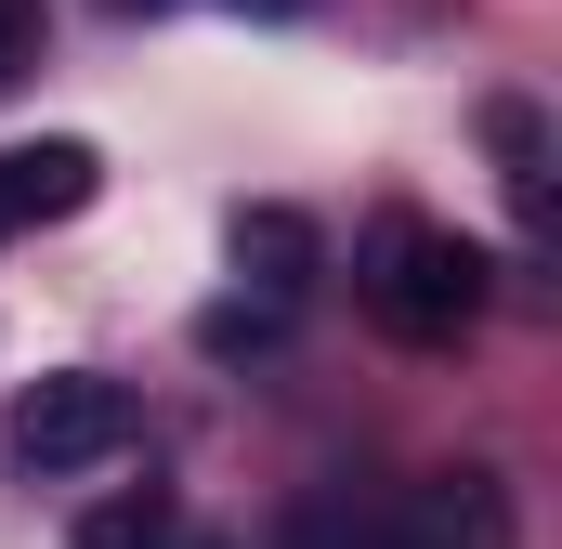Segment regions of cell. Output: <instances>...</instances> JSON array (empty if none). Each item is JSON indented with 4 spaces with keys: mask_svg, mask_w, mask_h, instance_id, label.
<instances>
[{
    "mask_svg": "<svg viewBox=\"0 0 562 549\" xmlns=\"http://www.w3.org/2000/svg\"><path fill=\"white\" fill-rule=\"evenodd\" d=\"M367 301L393 340H458L484 314V249L458 223H380L367 236Z\"/></svg>",
    "mask_w": 562,
    "mask_h": 549,
    "instance_id": "1",
    "label": "cell"
},
{
    "mask_svg": "<svg viewBox=\"0 0 562 549\" xmlns=\"http://www.w3.org/2000/svg\"><path fill=\"white\" fill-rule=\"evenodd\" d=\"M144 418L119 380H92V367H66V380H26V406H13V458L26 471H92V458H119Z\"/></svg>",
    "mask_w": 562,
    "mask_h": 549,
    "instance_id": "2",
    "label": "cell"
},
{
    "mask_svg": "<svg viewBox=\"0 0 562 549\" xmlns=\"http://www.w3.org/2000/svg\"><path fill=\"white\" fill-rule=\"evenodd\" d=\"M92 197H105V157H92V144H66V132L0 157V223H79Z\"/></svg>",
    "mask_w": 562,
    "mask_h": 549,
    "instance_id": "3",
    "label": "cell"
},
{
    "mask_svg": "<svg viewBox=\"0 0 562 549\" xmlns=\"http://www.w3.org/2000/svg\"><path fill=\"white\" fill-rule=\"evenodd\" d=\"M276 549H431L419 497H353V484H327V497H301L276 524Z\"/></svg>",
    "mask_w": 562,
    "mask_h": 549,
    "instance_id": "4",
    "label": "cell"
},
{
    "mask_svg": "<svg viewBox=\"0 0 562 549\" xmlns=\"http://www.w3.org/2000/svg\"><path fill=\"white\" fill-rule=\"evenodd\" d=\"M419 497L431 549H510V497H497V471H431V484H406Z\"/></svg>",
    "mask_w": 562,
    "mask_h": 549,
    "instance_id": "5",
    "label": "cell"
},
{
    "mask_svg": "<svg viewBox=\"0 0 562 549\" xmlns=\"http://www.w3.org/2000/svg\"><path fill=\"white\" fill-rule=\"evenodd\" d=\"M236 262H262V288H301V274H314V223H301V210H249V223H236Z\"/></svg>",
    "mask_w": 562,
    "mask_h": 549,
    "instance_id": "6",
    "label": "cell"
},
{
    "mask_svg": "<svg viewBox=\"0 0 562 549\" xmlns=\"http://www.w3.org/2000/svg\"><path fill=\"white\" fill-rule=\"evenodd\" d=\"M79 549H170V484L92 497V511H79Z\"/></svg>",
    "mask_w": 562,
    "mask_h": 549,
    "instance_id": "7",
    "label": "cell"
},
{
    "mask_svg": "<svg viewBox=\"0 0 562 549\" xmlns=\"http://www.w3.org/2000/svg\"><path fill=\"white\" fill-rule=\"evenodd\" d=\"M196 340H210V354H276V340H288V301H210Z\"/></svg>",
    "mask_w": 562,
    "mask_h": 549,
    "instance_id": "8",
    "label": "cell"
},
{
    "mask_svg": "<svg viewBox=\"0 0 562 549\" xmlns=\"http://www.w3.org/2000/svg\"><path fill=\"white\" fill-rule=\"evenodd\" d=\"M26 26H40V13H26V0H0V79L26 66Z\"/></svg>",
    "mask_w": 562,
    "mask_h": 549,
    "instance_id": "9",
    "label": "cell"
}]
</instances>
